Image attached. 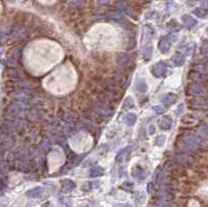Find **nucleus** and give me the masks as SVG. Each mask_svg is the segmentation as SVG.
Wrapping results in <instances>:
<instances>
[{
  "label": "nucleus",
  "instance_id": "f257e3e1",
  "mask_svg": "<svg viewBox=\"0 0 208 207\" xmlns=\"http://www.w3.org/2000/svg\"><path fill=\"white\" fill-rule=\"evenodd\" d=\"M166 71H168L166 67L165 66V65L161 64V63H160V64H157L156 66L153 67V73H154L156 76H163V75H166Z\"/></svg>",
  "mask_w": 208,
  "mask_h": 207
},
{
  "label": "nucleus",
  "instance_id": "f03ea898",
  "mask_svg": "<svg viewBox=\"0 0 208 207\" xmlns=\"http://www.w3.org/2000/svg\"><path fill=\"white\" fill-rule=\"evenodd\" d=\"M42 191H43V189H42L41 187H36V188L28 191L27 193H26V195L30 198H38L42 195Z\"/></svg>",
  "mask_w": 208,
  "mask_h": 207
},
{
  "label": "nucleus",
  "instance_id": "7ed1b4c3",
  "mask_svg": "<svg viewBox=\"0 0 208 207\" xmlns=\"http://www.w3.org/2000/svg\"><path fill=\"white\" fill-rule=\"evenodd\" d=\"M171 125H172V121H171L168 118H163L160 121V123H159L160 128H163V129H165V130L168 129V128L171 127Z\"/></svg>",
  "mask_w": 208,
  "mask_h": 207
},
{
  "label": "nucleus",
  "instance_id": "20e7f679",
  "mask_svg": "<svg viewBox=\"0 0 208 207\" xmlns=\"http://www.w3.org/2000/svg\"><path fill=\"white\" fill-rule=\"evenodd\" d=\"M136 89L139 92H146L147 89H148V86H147V83L144 80H139V81L136 82Z\"/></svg>",
  "mask_w": 208,
  "mask_h": 207
},
{
  "label": "nucleus",
  "instance_id": "39448f33",
  "mask_svg": "<svg viewBox=\"0 0 208 207\" xmlns=\"http://www.w3.org/2000/svg\"><path fill=\"white\" fill-rule=\"evenodd\" d=\"M63 187L66 191H69L75 187V183L73 181H71V180H65V181H63Z\"/></svg>",
  "mask_w": 208,
  "mask_h": 207
},
{
  "label": "nucleus",
  "instance_id": "423d86ee",
  "mask_svg": "<svg viewBox=\"0 0 208 207\" xmlns=\"http://www.w3.org/2000/svg\"><path fill=\"white\" fill-rule=\"evenodd\" d=\"M135 120H136V115L133 114H129L125 117V122H126L127 125H133Z\"/></svg>",
  "mask_w": 208,
  "mask_h": 207
},
{
  "label": "nucleus",
  "instance_id": "0eeeda50",
  "mask_svg": "<svg viewBox=\"0 0 208 207\" xmlns=\"http://www.w3.org/2000/svg\"><path fill=\"white\" fill-rule=\"evenodd\" d=\"M103 174V170L101 168H94V169L91 170V173H89V176L91 177H96V176H100Z\"/></svg>",
  "mask_w": 208,
  "mask_h": 207
},
{
  "label": "nucleus",
  "instance_id": "6e6552de",
  "mask_svg": "<svg viewBox=\"0 0 208 207\" xmlns=\"http://www.w3.org/2000/svg\"><path fill=\"white\" fill-rule=\"evenodd\" d=\"M168 46H170V44H168V40H163L160 42V44H159V49H160V51L163 52H166L168 50Z\"/></svg>",
  "mask_w": 208,
  "mask_h": 207
},
{
  "label": "nucleus",
  "instance_id": "1a4fd4ad",
  "mask_svg": "<svg viewBox=\"0 0 208 207\" xmlns=\"http://www.w3.org/2000/svg\"><path fill=\"white\" fill-rule=\"evenodd\" d=\"M175 101V96L172 94H168V96H166V98H163V102L166 104H171Z\"/></svg>",
  "mask_w": 208,
  "mask_h": 207
},
{
  "label": "nucleus",
  "instance_id": "9d476101",
  "mask_svg": "<svg viewBox=\"0 0 208 207\" xmlns=\"http://www.w3.org/2000/svg\"><path fill=\"white\" fill-rule=\"evenodd\" d=\"M183 62V56H181L180 54H177L174 57V63H176V65H181Z\"/></svg>",
  "mask_w": 208,
  "mask_h": 207
},
{
  "label": "nucleus",
  "instance_id": "9b49d317",
  "mask_svg": "<svg viewBox=\"0 0 208 207\" xmlns=\"http://www.w3.org/2000/svg\"><path fill=\"white\" fill-rule=\"evenodd\" d=\"M165 139L166 138H165V136H160L159 138H157V139H156V145L161 146L163 143H165Z\"/></svg>",
  "mask_w": 208,
  "mask_h": 207
},
{
  "label": "nucleus",
  "instance_id": "f8f14e48",
  "mask_svg": "<svg viewBox=\"0 0 208 207\" xmlns=\"http://www.w3.org/2000/svg\"><path fill=\"white\" fill-rule=\"evenodd\" d=\"M154 109L156 110V112H163V109H165V108H163V107H160V108H158V107H155Z\"/></svg>",
  "mask_w": 208,
  "mask_h": 207
},
{
  "label": "nucleus",
  "instance_id": "ddd939ff",
  "mask_svg": "<svg viewBox=\"0 0 208 207\" xmlns=\"http://www.w3.org/2000/svg\"><path fill=\"white\" fill-rule=\"evenodd\" d=\"M123 207H132V206H130V205H123Z\"/></svg>",
  "mask_w": 208,
  "mask_h": 207
}]
</instances>
